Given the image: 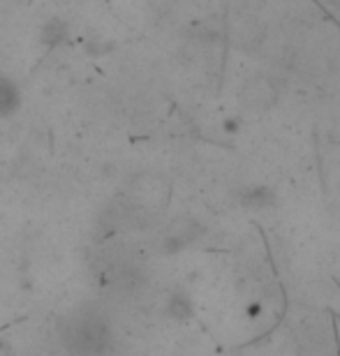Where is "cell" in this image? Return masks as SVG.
I'll list each match as a JSON object with an SVG mask.
<instances>
[{
  "instance_id": "3957f363",
  "label": "cell",
  "mask_w": 340,
  "mask_h": 356,
  "mask_svg": "<svg viewBox=\"0 0 340 356\" xmlns=\"http://www.w3.org/2000/svg\"><path fill=\"white\" fill-rule=\"evenodd\" d=\"M278 95H280V88L275 86V81L271 76H254L243 88V97L250 109H271V106L278 102Z\"/></svg>"
},
{
  "instance_id": "7a4b0ae2",
  "label": "cell",
  "mask_w": 340,
  "mask_h": 356,
  "mask_svg": "<svg viewBox=\"0 0 340 356\" xmlns=\"http://www.w3.org/2000/svg\"><path fill=\"white\" fill-rule=\"evenodd\" d=\"M202 234H204V227L200 220H195L190 216L174 218L160 236V250L165 254H179L186 250L188 245H193Z\"/></svg>"
},
{
  "instance_id": "8992f818",
  "label": "cell",
  "mask_w": 340,
  "mask_h": 356,
  "mask_svg": "<svg viewBox=\"0 0 340 356\" xmlns=\"http://www.w3.org/2000/svg\"><path fill=\"white\" fill-rule=\"evenodd\" d=\"M21 106V88L10 76H0V118H10Z\"/></svg>"
},
{
  "instance_id": "ba28073f",
  "label": "cell",
  "mask_w": 340,
  "mask_h": 356,
  "mask_svg": "<svg viewBox=\"0 0 340 356\" xmlns=\"http://www.w3.org/2000/svg\"><path fill=\"white\" fill-rule=\"evenodd\" d=\"M0 356H17V352H14V347L10 343L0 340Z\"/></svg>"
},
{
  "instance_id": "52a82bcc",
  "label": "cell",
  "mask_w": 340,
  "mask_h": 356,
  "mask_svg": "<svg viewBox=\"0 0 340 356\" xmlns=\"http://www.w3.org/2000/svg\"><path fill=\"white\" fill-rule=\"evenodd\" d=\"M67 38V24L63 19H49L44 26L40 28V42L49 49L63 44Z\"/></svg>"
},
{
  "instance_id": "277c9868",
  "label": "cell",
  "mask_w": 340,
  "mask_h": 356,
  "mask_svg": "<svg viewBox=\"0 0 340 356\" xmlns=\"http://www.w3.org/2000/svg\"><path fill=\"white\" fill-rule=\"evenodd\" d=\"M275 192L266 185H250L241 192V204L250 211H266V209H273L275 206Z\"/></svg>"
},
{
  "instance_id": "6da1fadb",
  "label": "cell",
  "mask_w": 340,
  "mask_h": 356,
  "mask_svg": "<svg viewBox=\"0 0 340 356\" xmlns=\"http://www.w3.org/2000/svg\"><path fill=\"white\" fill-rule=\"evenodd\" d=\"M60 338L72 356H102L109 350L111 331L102 317L81 312L63 322Z\"/></svg>"
},
{
  "instance_id": "5b68a950",
  "label": "cell",
  "mask_w": 340,
  "mask_h": 356,
  "mask_svg": "<svg viewBox=\"0 0 340 356\" xmlns=\"http://www.w3.org/2000/svg\"><path fill=\"white\" fill-rule=\"evenodd\" d=\"M165 312H167L169 319H174V322H186V319H190L195 315V303H193V298H190L188 291L176 289L167 298Z\"/></svg>"
}]
</instances>
